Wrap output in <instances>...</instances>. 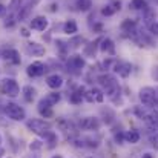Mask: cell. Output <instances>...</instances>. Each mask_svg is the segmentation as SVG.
Segmentation results:
<instances>
[{
	"label": "cell",
	"mask_w": 158,
	"mask_h": 158,
	"mask_svg": "<svg viewBox=\"0 0 158 158\" xmlns=\"http://www.w3.org/2000/svg\"><path fill=\"white\" fill-rule=\"evenodd\" d=\"M97 81L105 89V94L109 98H112L114 95L120 94V86H118V81H117V78L114 75H110V74H100L97 77Z\"/></svg>",
	"instance_id": "obj_1"
},
{
	"label": "cell",
	"mask_w": 158,
	"mask_h": 158,
	"mask_svg": "<svg viewBox=\"0 0 158 158\" xmlns=\"http://www.w3.org/2000/svg\"><path fill=\"white\" fill-rule=\"evenodd\" d=\"M26 127L39 137H45V135H48V132L52 131L51 123L46 120H40V118H32V120L26 121Z\"/></svg>",
	"instance_id": "obj_2"
},
{
	"label": "cell",
	"mask_w": 158,
	"mask_h": 158,
	"mask_svg": "<svg viewBox=\"0 0 158 158\" xmlns=\"http://www.w3.org/2000/svg\"><path fill=\"white\" fill-rule=\"evenodd\" d=\"M0 92L6 97H11V98H15L20 95V86L17 83L15 78L12 77H5L0 80Z\"/></svg>",
	"instance_id": "obj_3"
},
{
	"label": "cell",
	"mask_w": 158,
	"mask_h": 158,
	"mask_svg": "<svg viewBox=\"0 0 158 158\" xmlns=\"http://www.w3.org/2000/svg\"><path fill=\"white\" fill-rule=\"evenodd\" d=\"M3 114L12 121H23L26 118V110L14 102H8L3 105Z\"/></svg>",
	"instance_id": "obj_4"
},
{
	"label": "cell",
	"mask_w": 158,
	"mask_h": 158,
	"mask_svg": "<svg viewBox=\"0 0 158 158\" xmlns=\"http://www.w3.org/2000/svg\"><path fill=\"white\" fill-rule=\"evenodd\" d=\"M138 98H140V102L143 103V106H146V107H152L154 103L158 100L157 89H154V88H151V86H146V88L140 89V92H138Z\"/></svg>",
	"instance_id": "obj_5"
},
{
	"label": "cell",
	"mask_w": 158,
	"mask_h": 158,
	"mask_svg": "<svg viewBox=\"0 0 158 158\" xmlns=\"http://www.w3.org/2000/svg\"><path fill=\"white\" fill-rule=\"evenodd\" d=\"M48 72V64L40 61V60H35L32 61L31 64H28L26 68V75L29 78H37V77H42Z\"/></svg>",
	"instance_id": "obj_6"
},
{
	"label": "cell",
	"mask_w": 158,
	"mask_h": 158,
	"mask_svg": "<svg viewBox=\"0 0 158 158\" xmlns=\"http://www.w3.org/2000/svg\"><path fill=\"white\" fill-rule=\"evenodd\" d=\"M100 126H102V121L97 117H83L77 123V127L80 131H98Z\"/></svg>",
	"instance_id": "obj_7"
},
{
	"label": "cell",
	"mask_w": 158,
	"mask_h": 158,
	"mask_svg": "<svg viewBox=\"0 0 158 158\" xmlns=\"http://www.w3.org/2000/svg\"><path fill=\"white\" fill-rule=\"evenodd\" d=\"M85 64H86L85 58H83L81 55H78V54L69 55V58L66 60V68H68V71H72V72L81 71V69L85 68Z\"/></svg>",
	"instance_id": "obj_8"
},
{
	"label": "cell",
	"mask_w": 158,
	"mask_h": 158,
	"mask_svg": "<svg viewBox=\"0 0 158 158\" xmlns=\"http://www.w3.org/2000/svg\"><path fill=\"white\" fill-rule=\"evenodd\" d=\"M114 72L118 74V77L121 78H127L132 72V64L129 61H123V60H118V61H114V66H112Z\"/></svg>",
	"instance_id": "obj_9"
},
{
	"label": "cell",
	"mask_w": 158,
	"mask_h": 158,
	"mask_svg": "<svg viewBox=\"0 0 158 158\" xmlns=\"http://www.w3.org/2000/svg\"><path fill=\"white\" fill-rule=\"evenodd\" d=\"M83 98L89 103H103L105 100V92L100 91L98 88H91V89H86L85 91V95Z\"/></svg>",
	"instance_id": "obj_10"
},
{
	"label": "cell",
	"mask_w": 158,
	"mask_h": 158,
	"mask_svg": "<svg viewBox=\"0 0 158 158\" xmlns=\"http://www.w3.org/2000/svg\"><path fill=\"white\" fill-rule=\"evenodd\" d=\"M0 58H3L9 64H20L22 63V58H20L19 51L17 49H12V48H8L3 52H0Z\"/></svg>",
	"instance_id": "obj_11"
},
{
	"label": "cell",
	"mask_w": 158,
	"mask_h": 158,
	"mask_svg": "<svg viewBox=\"0 0 158 158\" xmlns=\"http://www.w3.org/2000/svg\"><path fill=\"white\" fill-rule=\"evenodd\" d=\"M49 26V20L45 15H35L29 20V28L34 31H46Z\"/></svg>",
	"instance_id": "obj_12"
},
{
	"label": "cell",
	"mask_w": 158,
	"mask_h": 158,
	"mask_svg": "<svg viewBox=\"0 0 158 158\" xmlns=\"http://www.w3.org/2000/svg\"><path fill=\"white\" fill-rule=\"evenodd\" d=\"M143 123L146 124V127L152 132H158V115L155 112H144V115L141 117Z\"/></svg>",
	"instance_id": "obj_13"
},
{
	"label": "cell",
	"mask_w": 158,
	"mask_h": 158,
	"mask_svg": "<svg viewBox=\"0 0 158 158\" xmlns=\"http://www.w3.org/2000/svg\"><path fill=\"white\" fill-rule=\"evenodd\" d=\"M25 49H26V54H29L32 57H42V55H45V52H46V48L43 45L37 43V42L26 43V48Z\"/></svg>",
	"instance_id": "obj_14"
},
{
	"label": "cell",
	"mask_w": 158,
	"mask_h": 158,
	"mask_svg": "<svg viewBox=\"0 0 158 158\" xmlns=\"http://www.w3.org/2000/svg\"><path fill=\"white\" fill-rule=\"evenodd\" d=\"M34 5H35V3H32L31 0H28L26 3H23V5L20 6V9L17 11V14H15L17 22H23V20H26V19L29 17L31 11L34 9Z\"/></svg>",
	"instance_id": "obj_15"
},
{
	"label": "cell",
	"mask_w": 158,
	"mask_h": 158,
	"mask_svg": "<svg viewBox=\"0 0 158 158\" xmlns=\"http://www.w3.org/2000/svg\"><path fill=\"white\" fill-rule=\"evenodd\" d=\"M63 83H64V80H63V77L60 74H51V75L46 77V86L54 89V91L60 89L63 86Z\"/></svg>",
	"instance_id": "obj_16"
},
{
	"label": "cell",
	"mask_w": 158,
	"mask_h": 158,
	"mask_svg": "<svg viewBox=\"0 0 158 158\" xmlns=\"http://www.w3.org/2000/svg\"><path fill=\"white\" fill-rule=\"evenodd\" d=\"M37 110H39V114H40L43 118H51V117H54L52 106L49 105L45 98H42V100L39 102V105H37Z\"/></svg>",
	"instance_id": "obj_17"
},
{
	"label": "cell",
	"mask_w": 158,
	"mask_h": 158,
	"mask_svg": "<svg viewBox=\"0 0 158 158\" xmlns=\"http://www.w3.org/2000/svg\"><path fill=\"white\" fill-rule=\"evenodd\" d=\"M98 49L102 51V52L105 54H109V55H115V45H114V42L110 40V39H103L102 37V40H100V45H98Z\"/></svg>",
	"instance_id": "obj_18"
},
{
	"label": "cell",
	"mask_w": 158,
	"mask_h": 158,
	"mask_svg": "<svg viewBox=\"0 0 158 158\" xmlns=\"http://www.w3.org/2000/svg\"><path fill=\"white\" fill-rule=\"evenodd\" d=\"M22 95H23V98H25L26 103H32L35 100V97H37V89L32 88L31 85H26L22 89Z\"/></svg>",
	"instance_id": "obj_19"
},
{
	"label": "cell",
	"mask_w": 158,
	"mask_h": 158,
	"mask_svg": "<svg viewBox=\"0 0 158 158\" xmlns=\"http://www.w3.org/2000/svg\"><path fill=\"white\" fill-rule=\"evenodd\" d=\"M85 91H86V88L85 86H78L71 95H69V102L72 103V105H80L85 98H83V95H85Z\"/></svg>",
	"instance_id": "obj_20"
},
{
	"label": "cell",
	"mask_w": 158,
	"mask_h": 158,
	"mask_svg": "<svg viewBox=\"0 0 158 158\" xmlns=\"http://www.w3.org/2000/svg\"><path fill=\"white\" fill-rule=\"evenodd\" d=\"M100 40H102V37L100 39H97L95 42H91V43H88L86 46H85V57H95V54H97V49H98V43H100Z\"/></svg>",
	"instance_id": "obj_21"
},
{
	"label": "cell",
	"mask_w": 158,
	"mask_h": 158,
	"mask_svg": "<svg viewBox=\"0 0 158 158\" xmlns=\"http://www.w3.org/2000/svg\"><path fill=\"white\" fill-rule=\"evenodd\" d=\"M63 32L68 34V35H75L78 32V26L74 20H66L63 23Z\"/></svg>",
	"instance_id": "obj_22"
},
{
	"label": "cell",
	"mask_w": 158,
	"mask_h": 158,
	"mask_svg": "<svg viewBox=\"0 0 158 158\" xmlns=\"http://www.w3.org/2000/svg\"><path fill=\"white\" fill-rule=\"evenodd\" d=\"M155 15H157V14H155V11H154L152 8H149V6H148V8L143 11V20H144V25L151 28V25H152V23H155V22H154V20H155Z\"/></svg>",
	"instance_id": "obj_23"
},
{
	"label": "cell",
	"mask_w": 158,
	"mask_h": 158,
	"mask_svg": "<svg viewBox=\"0 0 158 158\" xmlns=\"http://www.w3.org/2000/svg\"><path fill=\"white\" fill-rule=\"evenodd\" d=\"M124 141L131 143V144H137L140 141V132L135 129H131L127 132H124Z\"/></svg>",
	"instance_id": "obj_24"
},
{
	"label": "cell",
	"mask_w": 158,
	"mask_h": 158,
	"mask_svg": "<svg viewBox=\"0 0 158 158\" xmlns=\"http://www.w3.org/2000/svg\"><path fill=\"white\" fill-rule=\"evenodd\" d=\"M148 6L149 5L146 0H131V3H129V8H132L135 11H144Z\"/></svg>",
	"instance_id": "obj_25"
},
{
	"label": "cell",
	"mask_w": 158,
	"mask_h": 158,
	"mask_svg": "<svg viewBox=\"0 0 158 158\" xmlns=\"http://www.w3.org/2000/svg\"><path fill=\"white\" fill-rule=\"evenodd\" d=\"M75 6H77L78 11L86 12V11H89L92 8V0H77L75 2Z\"/></svg>",
	"instance_id": "obj_26"
},
{
	"label": "cell",
	"mask_w": 158,
	"mask_h": 158,
	"mask_svg": "<svg viewBox=\"0 0 158 158\" xmlns=\"http://www.w3.org/2000/svg\"><path fill=\"white\" fill-rule=\"evenodd\" d=\"M43 138H45V141L48 143V148H49V149H54V148H55V144H57V141H58L57 134H55L54 131L48 132V135H45Z\"/></svg>",
	"instance_id": "obj_27"
},
{
	"label": "cell",
	"mask_w": 158,
	"mask_h": 158,
	"mask_svg": "<svg viewBox=\"0 0 158 158\" xmlns=\"http://www.w3.org/2000/svg\"><path fill=\"white\" fill-rule=\"evenodd\" d=\"M45 100H46V102H48L51 106H54V105H57V103L61 100V94H60V92H57V91L49 92V94L45 97Z\"/></svg>",
	"instance_id": "obj_28"
},
{
	"label": "cell",
	"mask_w": 158,
	"mask_h": 158,
	"mask_svg": "<svg viewBox=\"0 0 158 158\" xmlns=\"http://www.w3.org/2000/svg\"><path fill=\"white\" fill-rule=\"evenodd\" d=\"M55 48L60 54H66L69 51V43L64 40H55Z\"/></svg>",
	"instance_id": "obj_29"
},
{
	"label": "cell",
	"mask_w": 158,
	"mask_h": 158,
	"mask_svg": "<svg viewBox=\"0 0 158 158\" xmlns=\"http://www.w3.org/2000/svg\"><path fill=\"white\" fill-rule=\"evenodd\" d=\"M135 28H137V22H135V20L126 19V20L121 23V29H123L124 32H129V31H132V29H135Z\"/></svg>",
	"instance_id": "obj_30"
},
{
	"label": "cell",
	"mask_w": 158,
	"mask_h": 158,
	"mask_svg": "<svg viewBox=\"0 0 158 158\" xmlns=\"http://www.w3.org/2000/svg\"><path fill=\"white\" fill-rule=\"evenodd\" d=\"M15 22H17L15 14H14V12H9L8 15H5V22H3V25H5L6 28H12V26L15 25Z\"/></svg>",
	"instance_id": "obj_31"
},
{
	"label": "cell",
	"mask_w": 158,
	"mask_h": 158,
	"mask_svg": "<svg viewBox=\"0 0 158 158\" xmlns=\"http://www.w3.org/2000/svg\"><path fill=\"white\" fill-rule=\"evenodd\" d=\"M25 3V0H11L9 2V12H17L19 9H20V6Z\"/></svg>",
	"instance_id": "obj_32"
},
{
	"label": "cell",
	"mask_w": 158,
	"mask_h": 158,
	"mask_svg": "<svg viewBox=\"0 0 158 158\" xmlns=\"http://www.w3.org/2000/svg\"><path fill=\"white\" fill-rule=\"evenodd\" d=\"M85 40H83V37H80V35H75V37H72L68 43H69V48H78L81 43H83Z\"/></svg>",
	"instance_id": "obj_33"
},
{
	"label": "cell",
	"mask_w": 158,
	"mask_h": 158,
	"mask_svg": "<svg viewBox=\"0 0 158 158\" xmlns=\"http://www.w3.org/2000/svg\"><path fill=\"white\" fill-rule=\"evenodd\" d=\"M117 11H115V8L112 6V5H106V6H103V9H102V14L103 15H106V17H110V15H114Z\"/></svg>",
	"instance_id": "obj_34"
},
{
	"label": "cell",
	"mask_w": 158,
	"mask_h": 158,
	"mask_svg": "<svg viewBox=\"0 0 158 158\" xmlns=\"http://www.w3.org/2000/svg\"><path fill=\"white\" fill-rule=\"evenodd\" d=\"M114 140H115L117 144H123V141H124V132H115Z\"/></svg>",
	"instance_id": "obj_35"
},
{
	"label": "cell",
	"mask_w": 158,
	"mask_h": 158,
	"mask_svg": "<svg viewBox=\"0 0 158 158\" xmlns=\"http://www.w3.org/2000/svg\"><path fill=\"white\" fill-rule=\"evenodd\" d=\"M42 148H43V143L39 141V140H35V141H32V143L29 144V149H31V151H40Z\"/></svg>",
	"instance_id": "obj_36"
},
{
	"label": "cell",
	"mask_w": 158,
	"mask_h": 158,
	"mask_svg": "<svg viewBox=\"0 0 158 158\" xmlns=\"http://www.w3.org/2000/svg\"><path fill=\"white\" fill-rule=\"evenodd\" d=\"M149 141H151V144H152L154 149H158V132H154V134L151 135Z\"/></svg>",
	"instance_id": "obj_37"
},
{
	"label": "cell",
	"mask_w": 158,
	"mask_h": 158,
	"mask_svg": "<svg viewBox=\"0 0 158 158\" xmlns=\"http://www.w3.org/2000/svg\"><path fill=\"white\" fill-rule=\"evenodd\" d=\"M114 61H115V60H112V58H106L105 61H103V68H105V69H109Z\"/></svg>",
	"instance_id": "obj_38"
},
{
	"label": "cell",
	"mask_w": 158,
	"mask_h": 158,
	"mask_svg": "<svg viewBox=\"0 0 158 158\" xmlns=\"http://www.w3.org/2000/svg\"><path fill=\"white\" fill-rule=\"evenodd\" d=\"M20 34H22L23 37H29V35H31V32H29L28 28H20Z\"/></svg>",
	"instance_id": "obj_39"
},
{
	"label": "cell",
	"mask_w": 158,
	"mask_h": 158,
	"mask_svg": "<svg viewBox=\"0 0 158 158\" xmlns=\"http://www.w3.org/2000/svg\"><path fill=\"white\" fill-rule=\"evenodd\" d=\"M5 15H6V6L0 3V19H3Z\"/></svg>",
	"instance_id": "obj_40"
},
{
	"label": "cell",
	"mask_w": 158,
	"mask_h": 158,
	"mask_svg": "<svg viewBox=\"0 0 158 158\" xmlns=\"http://www.w3.org/2000/svg\"><path fill=\"white\" fill-rule=\"evenodd\" d=\"M151 31H152L154 34H157V35H158V22H157V23H152V25H151Z\"/></svg>",
	"instance_id": "obj_41"
},
{
	"label": "cell",
	"mask_w": 158,
	"mask_h": 158,
	"mask_svg": "<svg viewBox=\"0 0 158 158\" xmlns=\"http://www.w3.org/2000/svg\"><path fill=\"white\" fill-rule=\"evenodd\" d=\"M152 77H154V78L158 81V66H155V68L152 69Z\"/></svg>",
	"instance_id": "obj_42"
},
{
	"label": "cell",
	"mask_w": 158,
	"mask_h": 158,
	"mask_svg": "<svg viewBox=\"0 0 158 158\" xmlns=\"http://www.w3.org/2000/svg\"><path fill=\"white\" fill-rule=\"evenodd\" d=\"M151 109H152V110H154V112H155V114H157V115H158V100H157V102H155V103H154V106H152Z\"/></svg>",
	"instance_id": "obj_43"
},
{
	"label": "cell",
	"mask_w": 158,
	"mask_h": 158,
	"mask_svg": "<svg viewBox=\"0 0 158 158\" xmlns=\"http://www.w3.org/2000/svg\"><path fill=\"white\" fill-rule=\"evenodd\" d=\"M102 29H103V26H102V25H100V23H98V25H95V26H94V31H98V32H100V31H102Z\"/></svg>",
	"instance_id": "obj_44"
},
{
	"label": "cell",
	"mask_w": 158,
	"mask_h": 158,
	"mask_svg": "<svg viewBox=\"0 0 158 158\" xmlns=\"http://www.w3.org/2000/svg\"><path fill=\"white\" fill-rule=\"evenodd\" d=\"M141 158H154V155H152L151 152H146V154H144V155H143Z\"/></svg>",
	"instance_id": "obj_45"
},
{
	"label": "cell",
	"mask_w": 158,
	"mask_h": 158,
	"mask_svg": "<svg viewBox=\"0 0 158 158\" xmlns=\"http://www.w3.org/2000/svg\"><path fill=\"white\" fill-rule=\"evenodd\" d=\"M57 9H58V5H57V3H54V5H51V11H57Z\"/></svg>",
	"instance_id": "obj_46"
},
{
	"label": "cell",
	"mask_w": 158,
	"mask_h": 158,
	"mask_svg": "<svg viewBox=\"0 0 158 158\" xmlns=\"http://www.w3.org/2000/svg\"><path fill=\"white\" fill-rule=\"evenodd\" d=\"M3 155H5V151H3V149H2V148H0V158L3 157Z\"/></svg>",
	"instance_id": "obj_47"
},
{
	"label": "cell",
	"mask_w": 158,
	"mask_h": 158,
	"mask_svg": "<svg viewBox=\"0 0 158 158\" xmlns=\"http://www.w3.org/2000/svg\"><path fill=\"white\" fill-rule=\"evenodd\" d=\"M54 158H63V157H61V155H55Z\"/></svg>",
	"instance_id": "obj_48"
},
{
	"label": "cell",
	"mask_w": 158,
	"mask_h": 158,
	"mask_svg": "<svg viewBox=\"0 0 158 158\" xmlns=\"http://www.w3.org/2000/svg\"><path fill=\"white\" fill-rule=\"evenodd\" d=\"M0 144H2V135H0Z\"/></svg>",
	"instance_id": "obj_49"
},
{
	"label": "cell",
	"mask_w": 158,
	"mask_h": 158,
	"mask_svg": "<svg viewBox=\"0 0 158 158\" xmlns=\"http://www.w3.org/2000/svg\"><path fill=\"white\" fill-rule=\"evenodd\" d=\"M88 158H94V157H88Z\"/></svg>",
	"instance_id": "obj_50"
},
{
	"label": "cell",
	"mask_w": 158,
	"mask_h": 158,
	"mask_svg": "<svg viewBox=\"0 0 158 158\" xmlns=\"http://www.w3.org/2000/svg\"><path fill=\"white\" fill-rule=\"evenodd\" d=\"M34 158H39V157H34Z\"/></svg>",
	"instance_id": "obj_51"
},
{
	"label": "cell",
	"mask_w": 158,
	"mask_h": 158,
	"mask_svg": "<svg viewBox=\"0 0 158 158\" xmlns=\"http://www.w3.org/2000/svg\"><path fill=\"white\" fill-rule=\"evenodd\" d=\"M157 94H158V89H157Z\"/></svg>",
	"instance_id": "obj_52"
}]
</instances>
